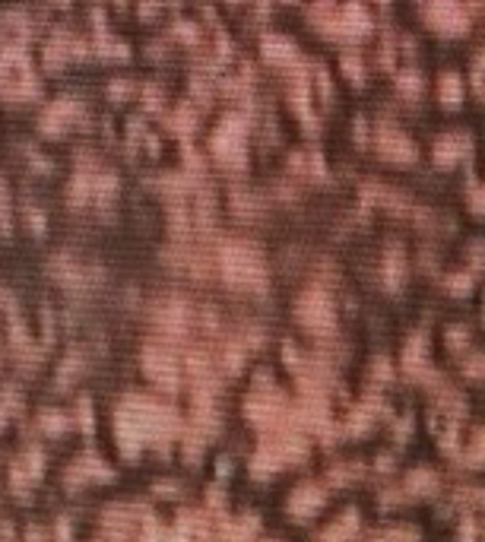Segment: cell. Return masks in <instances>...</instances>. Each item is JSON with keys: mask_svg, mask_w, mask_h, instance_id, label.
I'll use <instances>...</instances> for the list:
<instances>
[{"mask_svg": "<svg viewBox=\"0 0 485 542\" xmlns=\"http://www.w3.org/2000/svg\"><path fill=\"white\" fill-rule=\"evenodd\" d=\"M441 93L448 95L450 102H457V99H460V93H463L460 76H457V73H448V76H444V80H441Z\"/></svg>", "mask_w": 485, "mask_h": 542, "instance_id": "cell-7", "label": "cell"}, {"mask_svg": "<svg viewBox=\"0 0 485 542\" xmlns=\"http://www.w3.org/2000/svg\"><path fill=\"white\" fill-rule=\"evenodd\" d=\"M463 149H469L467 134H444V136H438V143H435L438 159H454V155H460Z\"/></svg>", "mask_w": 485, "mask_h": 542, "instance_id": "cell-4", "label": "cell"}, {"mask_svg": "<svg viewBox=\"0 0 485 542\" xmlns=\"http://www.w3.org/2000/svg\"><path fill=\"white\" fill-rule=\"evenodd\" d=\"M375 136H378V146H381L387 155H393V159H412V155H416V143H412L403 130L390 127V124H378Z\"/></svg>", "mask_w": 485, "mask_h": 542, "instance_id": "cell-1", "label": "cell"}, {"mask_svg": "<svg viewBox=\"0 0 485 542\" xmlns=\"http://www.w3.org/2000/svg\"><path fill=\"white\" fill-rule=\"evenodd\" d=\"M397 86L406 89V93H419V89H422V73L412 70V67H403L397 73Z\"/></svg>", "mask_w": 485, "mask_h": 542, "instance_id": "cell-6", "label": "cell"}, {"mask_svg": "<svg viewBox=\"0 0 485 542\" xmlns=\"http://www.w3.org/2000/svg\"><path fill=\"white\" fill-rule=\"evenodd\" d=\"M343 64H346V67H349L356 76L362 73V57H358L356 51H346V54H343Z\"/></svg>", "mask_w": 485, "mask_h": 542, "instance_id": "cell-8", "label": "cell"}, {"mask_svg": "<svg viewBox=\"0 0 485 542\" xmlns=\"http://www.w3.org/2000/svg\"><path fill=\"white\" fill-rule=\"evenodd\" d=\"M264 48H267V54L276 57V61H295V57H298L295 45L286 35H267L264 38Z\"/></svg>", "mask_w": 485, "mask_h": 542, "instance_id": "cell-5", "label": "cell"}, {"mask_svg": "<svg viewBox=\"0 0 485 542\" xmlns=\"http://www.w3.org/2000/svg\"><path fill=\"white\" fill-rule=\"evenodd\" d=\"M431 23L444 25V29H463L467 25V13H463L460 0H428L425 6Z\"/></svg>", "mask_w": 485, "mask_h": 542, "instance_id": "cell-2", "label": "cell"}, {"mask_svg": "<svg viewBox=\"0 0 485 542\" xmlns=\"http://www.w3.org/2000/svg\"><path fill=\"white\" fill-rule=\"evenodd\" d=\"M301 317H305L308 324H320V321L330 324V302H327L320 292H308V295L301 298Z\"/></svg>", "mask_w": 485, "mask_h": 542, "instance_id": "cell-3", "label": "cell"}]
</instances>
